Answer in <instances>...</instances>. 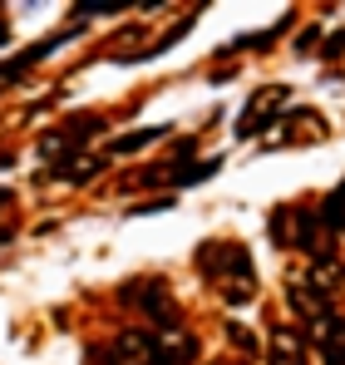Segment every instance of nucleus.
<instances>
[{"instance_id":"12","label":"nucleus","mask_w":345,"mask_h":365,"mask_svg":"<svg viewBox=\"0 0 345 365\" xmlns=\"http://www.w3.org/2000/svg\"><path fill=\"white\" fill-rule=\"evenodd\" d=\"M321 227H326V232H341V227H345V182L336 187V197H326V207H321Z\"/></svg>"},{"instance_id":"19","label":"nucleus","mask_w":345,"mask_h":365,"mask_svg":"<svg viewBox=\"0 0 345 365\" xmlns=\"http://www.w3.org/2000/svg\"><path fill=\"white\" fill-rule=\"evenodd\" d=\"M10 202H15V192H10V187H0V212H5Z\"/></svg>"},{"instance_id":"4","label":"nucleus","mask_w":345,"mask_h":365,"mask_svg":"<svg viewBox=\"0 0 345 365\" xmlns=\"http://www.w3.org/2000/svg\"><path fill=\"white\" fill-rule=\"evenodd\" d=\"M123 297L128 302H138L153 321H172L177 311H172V302H168V287L163 282H133V287H123Z\"/></svg>"},{"instance_id":"3","label":"nucleus","mask_w":345,"mask_h":365,"mask_svg":"<svg viewBox=\"0 0 345 365\" xmlns=\"http://www.w3.org/2000/svg\"><path fill=\"white\" fill-rule=\"evenodd\" d=\"M282 99H287V89H262V94L247 104V114L237 119V138H252V133H262V128L272 123V114L282 109Z\"/></svg>"},{"instance_id":"5","label":"nucleus","mask_w":345,"mask_h":365,"mask_svg":"<svg viewBox=\"0 0 345 365\" xmlns=\"http://www.w3.org/2000/svg\"><path fill=\"white\" fill-rule=\"evenodd\" d=\"M287 297H291V306H296L306 321H316V326L331 321V297H321L311 282H287Z\"/></svg>"},{"instance_id":"9","label":"nucleus","mask_w":345,"mask_h":365,"mask_svg":"<svg viewBox=\"0 0 345 365\" xmlns=\"http://www.w3.org/2000/svg\"><path fill=\"white\" fill-rule=\"evenodd\" d=\"M192 361H197V341L192 336H177V341L158 346V365H192Z\"/></svg>"},{"instance_id":"8","label":"nucleus","mask_w":345,"mask_h":365,"mask_svg":"<svg viewBox=\"0 0 345 365\" xmlns=\"http://www.w3.org/2000/svg\"><path fill=\"white\" fill-rule=\"evenodd\" d=\"M222 168V158H202V163H177L172 168V187H197L202 178H212Z\"/></svg>"},{"instance_id":"17","label":"nucleus","mask_w":345,"mask_h":365,"mask_svg":"<svg viewBox=\"0 0 345 365\" xmlns=\"http://www.w3.org/2000/svg\"><path fill=\"white\" fill-rule=\"evenodd\" d=\"M192 148H197V138H177V148H172V158L182 163V158H192Z\"/></svg>"},{"instance_id":"21","label":"nucleus","mask_w":345,"mask_h":365,"mask_svg":"<svg viewBox=\"0 0 345 365\" xmlns=\"http://www.w3.org/2000/svg\"><path fill=\"white\" fill-rule=\"evenodd\" d=\"M5 237H10V232H0V242H5Z\"/></svg>"},{"instance_id":"1","label":"nucleus","mask_w":345,"mask_h":365,"mask_svg":"<svg viewBox=\"0 0 345 365\" xmlns=\"http://www.w3.org/2000/svg\"><path fill=\"white\" fill-rule=\"evenodd\" d=\"M197 262H202V272H207V277L227 282V302L232 306H247V302H252V292H257V272H252L247 247H237V242H207L202 252H197Z\"/></svg>"},{"instance_id":"6","label":"nucleus","mask_w":345,"mask_h":365,"mask_svg":"<svg viewBox=\"0 0 345 365\" xmlns=\"http://www.w3.org/2000/svg\"><path fill=\"white\" fill-rule=\"evenodd\" d=\"M272 365H306V336L301 331H277L272 336Z\"/></svg>"},{"instance_id":"2","label":"nucleus","mask_w":345,"mask_h":365,"mask_svg":"<svg viewBox=\"0 0 345 365\" xmlns=\"http://www.w3.org/2000/svg\"><path fill=\"white\" fill-rule=\"evenodd\" d=\"M99 365H158V341L148 331H123L104 351H94Z\"/></svg>"},{"instance_id":"13","label":"nucleus","mask_w":345,"mask_h":365,"mask_svg":"<svg viewBox=\"0 0 345 365\" xmlns=\"http://www.w3.org/2000/svg\"><path fill=\"white\" fill-rule=\"evenodd\" d=\"M153 138H163V128H133V133H123V138H114L109 148H114V153H138V148H148Z\"/></svg>"},{"instance_id":"11","label":"nucleus","mask_w":345,"mask_h":365,"mask_svg":"<svg viewBox=\"0 0 345 365\" xmlns=\"http://www.w3.org/2000/svg\"><path fill=\"white\" fill-rule=\"evenodd\" d=\"M341 262H331V257H316V267H311V287L321 292V297H331V287L341 282Z\"/></svg>"},{"instance_id":"15","label":"nucleus","mask_w":345,"mask_h":365,"mask_svg":"<svg viewBox=\"0 0 345 365\" xmlns=\"http://www.w3.org/2000/svg\"><path fill=\"white\" fill-rule=\"evenodd\" d=\"M163 207H172V197H153V202H138V207H133V217H143V212H163Z\"/></svg>"},{"instance_id":"10","label":"nucleus","mask_w":345,"mask_h":365,"mask_svg":"<svg viewBox=\"0 0 345 365\" xmlns=\"http://www.w3.org/2000/svg\"><path fill=\"white\" fill-rule=\"evenodd\" d=\"M321 331H326V341H321V356H326V365H345V321H336V316H331Z\"/></svg>"},{"instance_id":"16","label":"nucleus","mask_w":345,"mask_h":365,"mask_svg":"<svg viewBox=\"0 0 345 365\" xmlns=\"http://www.w3.org/2000/svg\"><path fill=\"white\" fill-rule=\"evenodd\" d=\"M321 40V25H311V30H301V40H296V50H311Z\"/></svg>"},{"instance_id":"14","label":"nucleus","mask_w":345,"mask_h":365,"mask_svg":"<svg viewBox=\"0 0 345 365\" xmlns=\"http://www.w3.org/2000/svg\"><path fill=\"white\" fill-rule=\"evenodd\" d=\"M227 336H232V346H237V351H252V356H257V336H252L247 326H227Z\"/></svg>"},{"instance_id":"7","label":"nucleus","mask_w":345,"mask_h":365,"mask_svg":"<svg viewBox=\"0 0 345 365\" xmlns=\"http://www.w3.org/2000/svg\"><path fill=\"white\" fill-rule=\"evenodd\" d=\"M94 133H104V119H99V114H74V119L59 128V138H64L69 148H79V143L94 138Z\"/></svg>"},{"instance_id":"18","label":"nucleus","mask_w":345,"mask_h":365,"mask_svg":"<svg viewBox=\"0 0 345 365\" xmlns=\"http://www.w3.org/2000/svg\"><path fill=\"white\" fill-rule=\"evenodd\" d=\"M345 50V35H336V40H326V60H331V55H341Z\"/></svg>"},{"instance_id":"20","label":"nucleus","mask_w":345,"mask_h":365,"mask_svg":"<svg viewBox=\"0 0 345 365\" xmlns=\"http://www.w3.org/2000/svg\"><path fill=\"white\" fill-rule=\"evenodd\" d=\"M5 40H10V20H0V45H5Z\"/></svg>"}]
</instances>
